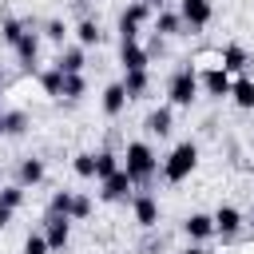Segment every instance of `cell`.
Returning a JSON list of instances; mask_svg holds the SVG:
<instances>
[{
    "label": "cell",
    "instance_id": "1",
    "mask_svg": "<svg viewBox=\"0 0 254 254\" xmlns=\"http://www.w3.org/2000/svg\"><path fill=\"white\" fill-rule=\"evenodd\" d=\"M194 167H198V147H194L190 139H183V143H175L171 155L163 159V179H167V183H183V179H190Z\"/></svg>",
    "mask_w": 254,
    "mask_h": 254
},
{
    "label": "cell",
    "instance_id": "2",
    "mask_svg": "<svg viewBox=\"0 0 254 254\" xmlns=\"http://www.w3.org/2000/svg\"><path fill=\"white\" fill-rule=\"evenodd\" d=\"M155 167H159V159H155V151H151L143 139L127 143V151H123V171L131 175V183H151Z\"/></svg>",
    "mask_w": 254,
    "mask_h": 254
},
{
    "label": "cell",
    "instance_id": "3",
    "mask_svg": "<svg viewBox=\"0 0 254 254\" xmlns=\"http://www.w3.org/2000/svg\"><path fill=\"white\" fill-rule=\"evenodd\" d=\"M167 95H171V103L175 107H190L194 103V95H198V71L187 64V67H179L175 75H171V83H167Z\"/></svg>",
    "mask_w": 254,
    "mask_h": 254
},
{
    "label": "cell",
    "instance_id": "4",
    "mask_svg": "<svg viewBox=\"0 0 254 254\" xmlns=\"http://www.w3.org/2000/svg\"><path fill=\"white\" fill-rule=\"evenodd\" d=\"M147 16H151V8H147L143 0L127 4L123 16H119V40H139V28L147 24Z\"/></svg>",
    "mask_w": 254,
    "mask_h": 254
},
{
    "label": "cell",
    "instance_id": "5",
    "mask_svg": "<svg viewBox=\"0 0 254 254\" xmlns=\"http://www.w3.org/2000/svg\"><path fill=\"white\" fill-rule=\"evenodd\" d=\"M179 16L187 28H206L214 16V0H179Z\"/></svg>",
    "mask_w": 254,
    "mask_h": 254
},
{
    "label": "cell",
    "instance_id": "6",
    "mask_svg": "<svg viewBox=\"0 0 254 254\" xmlns=\"http://www.w3.org/2000/svg\"><path fill=\"white\" fill-rule=\"evenodd\" d=\"M99 183H103V190H99V194H103L107 202H127V198H131V187H135V183H131V175H127L123 167H119V171H111V175H107V179H99Z\"/></svg>",
    "mask_w": 254,
    "mask_h": 254
},
{
    "label": "cell",
    "instance_id": "7",
    "mask_svg": "<svg viewBox=\"0 0 254 254\" xmlns=\"http://www.w3.org/2000/svg\"><path fill=\"white\" fill-rule=\"evenodd\" d=\"M44 238H48V250H64L67 238H71V218L67 214H48L44 218Z\"/></svg>",
    "mask_w": 254,
    "mask_h": 254
},
{
    "label": "cell",
    "instance_id": "8",
    "mask_svg": "<svg viewBox=\"0 0 254 254\" xmlns=\"http://www.w3.org/2000/svg\"><path fill=\"white\" fill-rule=\"evenodd\" d=\"M198 87H206V95H214V99H226L230 95V71L222 64L206 67V71H198Z\"/></svg>",
    "mask_w": 254,
    "mask_h": 254
},
{
    "label": "cell",
    "instance_id": "9",
    "mask_svg": "<svg viewBox=\"0 0 254 254\" xmlns=\"http://www.w3.org/2000/svg\"><path fill=\"white\" fill-rule=\"evenodd\" d=\"M12 52H16V60H20V67H36V60H40V32H32V24H28V32L12 44Z\"/></svg>",
    "mask_w": 254,
    "mask_h": 254
},
{
    "label": "cell",
    "instance_id": "10",
    "mask_svg": "<svg viewBox=\"0 0 254 254\" xmlns=\"http://www.w3.org/2000/svg\"><path fill=\"white\" fill-rule=\"evenodd\" d=\"M210 218H214V234H222V238H230V234H238V230H242V210H238V206H230V202H226V206H218Z\"/></svg>",
    "mask_w": 254,
    "mask_h": 254
},
{
    "label": "cell",
    "instance_id": "11",
    "mask_svg": "<svg viewBox=\"0 0 254 254\" xmlns=\"http://www.w3.org/2000/svg\"><path fill=\"white\" fill-rule=\"evenodd\" d=\"M147 60H151V52H147L139 40H119V64H123V71L147 67Z\"/></svg>",
    "mask_w": 254,
    "mask_h": 254
},
{
    "label": "cell",
    "instance_id": "12",
    "mask_svg": "<svg viewBox=\"0 0 254 254\" xmlns=\"http://www.w3.org/2000/svg\"><path fill=\"white\" fill-rule=\"evenodd\" d=\"M131 210H135V222H139V226H155V222H159V198L147 194V190L131 198Z\"/></svg>",
    "mask_w": 254,
    "mask_h": 254
},
{
    "label": "cell",
    "instance_id": "13",
    "mask_svg": "<svg viewBox=\"0 0 254 254\" xmlns=\"http://www.w3.org/2000/svg\"><path fill=\"white\" fill-rule=\"evenodd\" d=\"M183 230H187V238H190V242H206V238L214 234V218H210V214H202V210H194V214H187V218H183Z\"/></svg>",
    "mask_w": 254,
    "mask_h": 254
},
{
    "label": "cell",
    "instance_id": "14",
    "mask_svg": "<svg viewBox=\"0 0 254 254\" xmlns=\"http://www.w3.org/2000/svg\"><path fill=\"white\" fill-rule=\"evenodd\" d=\"M123 91H127V99H139L147 87H151V75H147V67H131V71H123Z\"/></svg>",
    "mask_w": 254,
    "mask_h": 254
},
{
    "label": "cell",
    "instance_id": "15",
    "mask_svg": "<svg viewBox=\"0 0 254 254\" xmlns=\"http://www.w3.org/2000/svg\"><path fill=\"white\" fill-rule=\"evenodd\" d=\"M16 179H20V187H36V183L44 179V159H36V155L20 159V167H16Z\"/></svg>",
    "mask_w": 254,
    "mask_h": 254
},
{
    "label": "cell",
    "instance_id": "16",
    "mask_svg": "<svg viewBox=\"0 0 254 254\" xmlns=\"http://www.w3.org/2000/svg\"><path fill=\"white\" fill-rule=\"evenodd\" d=\"M230 95H234V103H238L242 111H254V79H250V75L230 79Z\"/></svg>",
    "mask_w": 254,
    "mask_h": 254
},
{
    "label": "cell",
    "instance_id": "17",
    "mask_svg": "<svg viewBox=\"0 0 254 254\" xmlns=\"http://www.w3.org/2000/svg\"><path fill=\"white\" fill-rule=\"evenodd\" d=\"M123 107H127V91H123V83H107V87H103V111L115 119V115H123Z\"/></svg>",
    "mask_w": 254,
    "mask_h": 254
},
{
    "label": "cell",
    "instance_id": "18",
    "mask_svg": "<svg viewBox=\"0 0 254 254\" xmlns=\"http://www.w3.org/2000/svg\"><path fill=\"white\" fill-rule=\"evenodd\" d=\"M187 24H183V16L179 12H171V8H159V16H155V32L159 36H179Z\"/></svg>",
    "mask_w": 254,
    "mask_h": 254
},
{
    "label": "cell",
    "instance_id": "19",
    "mask_svg": "<svg viewBox=\"0 0 254 254\" xmlns=\"http://www.w3.org/2000/svg\"><path fill=\"white\" fill-rule=\"evenodd\" d=\"M246 64H250V52L242 44H226L222 48V67L226 71H246Z\"/></svg>",
    "mask_w": 254,
    "mask_h": 254
},
{
    "label": "cell",
    "instance_id": "20",
    "mask_svg": "<svg viewBox=\"0 0 254 254\" xmlns=\"http://www.w3.org/2000/svg\"><path fill=\"white\" fill-rule=\"evenodd\" d=\"M171 127H175L171 107H155V111L147 115V131H151V135H171Z\"/></svg>",
    "mask_w": 254,
    "mask_h": 254
},
{
    "label": "cell",
    "instance_id": "21",
    "mask_svg": "<svg viewBox=\"0 0 254 254\" xmlns=\"http://www.w3.org/2000/svg\"><path fill=\"white\" fill-rule=\"evenodd\" d=\"M56 67L60 71H83V48H60Z\"/></svg>",
    "mask_w": 254,
    "mask_h": 254
},
{
    "label": "cell",
    "instance_id": "22",
    "mask_svg": "<svg viewBox=\"0 0 254 254\" xmlns=\"http://www.w3.org/2000/svg\"><path fill=\"white\" fill-rule=\"evenodd\" d=\"M75 40H79V48H91V44L103 40V32H99L95 20H79V24H75Z\"/></svg>",
    "mask_w": 254,
    "mask_h": 254
},
{
    "label": "cell",
    "instance_id": "23",
    "mask_svg": "<svg viewBox=\"0 0 254 254\" xmlns=\"http://www.w3.org/2000/svg\"><path fill=\"white\" fill-rule=\"evenodd\" d=\"M83 91H87L83 71H64V91H60V99H79Z\"/></svg>",
    "mask_w": 254,
    "mask_h": 254
},
{
    "label": "cell",
    "instance_id": "24",
    "mask_svg": "<svg viewBox=\"0 0 254 254\" xmlns=\"http://www.w3.org/2000/svg\"><path fill=\"white\" fill-rule=\"evenodd\" d=\"M40 87H44L52 99H60V91H64V71H60V67H48V71H40Z\"/></svg>",
    "mask_w": 254,
    "mask_h": 254
},
{
    "label": "cell",
    "instance_id": "25",
    "mask_svg": "<svg viewBox=\"0 0 254 254\" xmlns=\"http://www.w3.org/2000/svg\"><path fill=\"white\" fill-rule=\"evenodd\" d=\"M123 163H119V155L115 151H95V179H107L111 171H119Z\"/></svg>",
    "mask_w": 254,
    "mask_h": 254
},
{
    "label": "cell",
    "instance_id": "26",
    "mask_svg": "<svg viewBox=\"0 0 254 254\" xmlns=\"http://www.w3.org/2000/svg\"><path fill=\"white\" fill-rule=\"evenodd\" d=\"M28 131V111H4V135H24Z\"/></svg>",
    "mask_w": 254,
    "mask_h": 254
},
{
    "label": "cell",
    "instance_id": "27",
    "mask_svg": "<svg viewBox=\"0 0 254 254\" xmlns=\"http://www.w3.org/2000/svg\"><path fill=\"white\" fill-rule=\"evenodd\" d=\"M71 167H75L79 179H95V151H79V155L71 159Z\"/></svg>",
    "mask_w": 254,
    "mask_h": 254
},
{
    "label": "cell",
    "instance_id": "28",
    "mask_svg": "<svg viewBox=\"0 0 254 254\" xmlns=\"http://www.w3.org/2000/svg\"><path fill=\"white\" fill-rule=\"evenodd\" d=\"M24 198H28V194H24V187H20V183H8V187H0V202H4V206L20 210V206H24Z\"/></svg>",
    "mask_w": 254,
    "mask_h": 254
},
{
    "label": "cell",
    "instance_id": "29",
    "mask_svg": "<svg viewBox=\"0 0 254 254\" xmlns=\"http://www.w3.org/2000/svg\"><path fill=\"white\" fill-rule=\"evenodd\" d=\"M71 194H75V190H56L52 202H48V214H67V218H71Z\"/></svg>",
    "mask_w": 254,
    "mask_h": 254
},
{
    "label": "cell",
    "instance_id": "30",
    "mask_svg": "<svg viewBox=\"0 0 254 254\" xmlns=\"http://www.w3.org/2000/svg\"><path fill=\"white\" fill-rule=\"evenodd\" d=\"M24 32H28V24H24V20H4V24H0V36H4V44H16Z\"/></svg>",
    "mask_w": 254,
    "mask_h": 254
},
{
    "label": "cell",
    "instance_id": "31",
    "mask_svg": "<svg viewBox=\"0 0 254 254\" xmlns=\"http://www.w3.org/2000/svg\"><path fill=\"white\" fill-rule=\"evenodd\" d=\"M24 254H52V250H48V238H44V230H32V234L24 238Z\"/></svg>",
    "mask_w": 254,
    "mask_h": 254
},
{
    "label": "cell",
    "instance_id": "32",
    "mask_svg": "<svg viewBox=\"0 0 254 254\" xmlns=\"http://www.w3.org/2000/svg\"><path fill=\"white\" fill-rule=\"evenodd\" d=\"M40 36H48L52 44H60V48H64V36H67V24H64V20H48Z\"/></svg>",
    "mask_w": 254,
    "mask_h": 254
},
{
    "label": "cell",
    "instance_id": "33",
    "mask_svg": "<svg viewBox=\"0 0 254 254\" xmlns=\"http://www.w3.org/2000/svg\"><path fill=\"white\" fill-rule=\"evenodd\" d=\"M87 214H91V198L75 190V194H71V218H87Z\"/></svg>",
    "mask_w": 254,
    "mask_h": 254
},
{
    "label": "cell",
    "instance_id": "34",
    "mask_svg": "<svg viewBox=\"0 0 254 254\" xmlns=\"http://www.w3.org/2000/svg\"><path fill=\"white\" fill-rule=\"evenodd\" d=\"M12 214H16V210H12V206H4V202H0V230H4V226H8V222H12Z\"/></svg>",
    "mask_w": 254,
    "mask_h": 254
},
{
    "label": "cell",
    "instance_id": "35",
    "mask_svg": "<svg viewBox=\"0 0 254 254\" xmlns=\"http://www.w3.org/2000/svg\"><path fill=\"white\" fill-rule=\"evenodd\" d=\"M183 254H210V250H206V246H187Z\"/></svg>",
    "mask_w": 254,
    "mask_h": 254
},
{
    "label": "cell",
    "instance_id": "36",
    "mask_svg": "<svg viewBox=\"0 0 254 254\" xmlns=\"http://www.w3.org/2000/svg\"><path fill=\"white\" fill-rule=\"evenodd\" d=\"M147 8H167V0H143Z\"/></svg>",
    "mask_w": 254,
    "mask_h": 254
},
{
    "label": "cell",
    "instance_id": "37",
    "mask_svg": "<svg viewBox=\"0 0 254 254\" xmlns=\"http://www.w3.org/2000/svg\"><path fill=\"white\" fill-rule=\"evenodd\" d=\"M4 87H8V75H4V71H0V95H4Z\"/></svg>",
    "mask_w": 254,
    "mask_h": 254
},
{
    "label": "cell",
    "instance_id": "38",
    "mask_svg": "<svg viewBox=\"0 0 254 254\" xmlns=\"http://www.w3.org/2000/svg\"><path fill=\"white\" fill-rule=\"evenodd\" d=\"M0 135H4V107H0Z\"/></svg>",
    "mask_w": 254,
    "mask_h": 254
}]
</instances>
